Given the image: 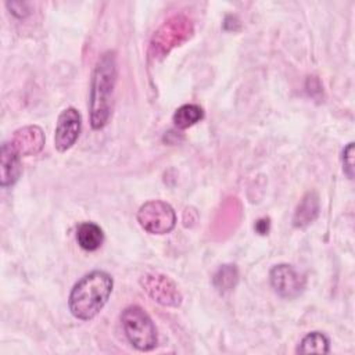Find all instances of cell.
Instances as JSON below:
<instances>
[{"label":"cell","instance_id":"cell-6","mask_svg":"<svg viewBox=\"0 0 355 355\" xmlns=\"http://www.w3.org/2000/svg\"><path fill=\"white\" fill-rule=\"evenodd\" d=\"M140 286L154 301L164 306H179L182 302V294L176 283L164 273L147 270L140 277Z\"/></svg>","mask_w":355,"mask_h":355},{"label":"cell","instance_id":"cell-17","mask_svg":"<svg viewBox=\"0 0 355 355\" xmlns=\"http://www.w3.org/2000/svg\"><path fill=\"white\" fill-rule=\"evenodd\" d=\"M7 7L11 10V12L18 17V18H25L29 14V8L26 3L22 1H14V3H7Z\"/></svg>","mask_w":355,"mask_h":355},{"label":"cell","instance_id":"cell-18","mask_svg":"<svg viewBox=\"0 0 355 355\" xmlns=\"http://www.w3.org/2000/svg\"><path fill=\"white\" fill-rule=\"evenodd\" d=\"M255 230L259 234H266L269 232V219L268 218H262L255 223Z\"/></svg>","mask_w":355,"mask_h":355},{"label":"cell","instance_id":"cell-5","mask_svg":"<svg viewBox=\"0 0 355 355\" xmlns=\"http://www.w3.org/2000/svg\"><path fill=\"white\" fill-rule=\"evenodd\" d=\"M137 220L146 232L153 234H165L175 227L176 214L168 202L151 200L139 208Z\"/></svg>","mask_w":355,"mask_h":355},{"label":"cell","instance_id":"cell-14","mask_svg":"<svg viewBox=\"0 0 355 355\" xmlns=\"http://www.w3.org/2000/svg\"><path fill=\"white\" fill-rule=\"evenodd\" d=\"M329 351L330 341L320 331H312L306 334L300 343V347L297 348V352L300 354H327Z\"/></svg>","mask_w":355,"mask_h":355},{"label":"cell","instance_id":"cell-2","mask_svg":"<svg viewBox=\"0 0 355 355\" xmlns=\"http://www.w3.org/2000/svg\"><path fill=\"white\" fill-rule=\"evenodd\" d=\"M112 277L104 270L85 275L69 294V311L80 320L93 319L108 301L112 291Z\"/></svg>","mask_w":355,"mask_h":355},{"label":"cell","instance_id":"cell-11","mask_svg":"<svg viewBox=\"0 0 355 355\" xmlns=\"http://www.w3.org/2000/svg\"><path fill=\"white\" fill-rule=\"evenodd\" d=\"M319 215V197L315 191H308L302 200L300 201L294 218L293 225L295 227H306L311 225Z\"/></svg>","mask_w":355,"mask_h":355},{"label":"cell","instance_id":"cell-13","mask_svg":"<svg viewBox=\"0 0 355 355\" xmlns=\"http://www.w3.org/2000/svg\"><path fill=\"white\" fill-rule=\"evenodd\" d=\"M204 116L202 108L197 104H184L179 107L173 114V123L179 129H187L200 122Z\"/></svg>","mask_w":355,"mask_h":355},{"label":"cell","instance_id":"cell-10","mask_svg":"<svg viewBox=\"0 0 355 355\" xmlns=\"http://www.w3.org/2000/svg\"><path fill=\"white\" fill-rule=\"evenodd\" d=\"M19 157L21 155L12 147L11 141L3 143L1 155H0V171H1L0 183L3 187L12 186L18 180L21 175Z\"/></svg>","mask_w":355,"mask_h":355},{"label":"cell","instance_id":"cell-9","mask_svg":"<svg viewBox=\"0 0 355 355\" xmlns=\"http://www.w3.org/2000/svg\"><path fill=\"white\" fill-rule=\"evenodd\" d=\"M11 144L22 157L35 155L40 153L44 146V133L39 126L28 125L14 132Z\"/></svg>","mask_w":355,"mask_h":355},{"label":"cell","instance_id":"cell-12","mask_svg":"<svg viewBox=\"0 0 355 355\" xmlns=\"http://www.w3.org/2000/svg\"><path fill=\"white\" fill-rule=\"evenodd\" d=\"M78 244L86 251H96L104 241V233L101 227L93 222H83L76 230Z\"/></svg>","mask_w":355,"mask_h":355},{"label":"cell","instance_id":"cell-16","mask_svg":"<svg viewBox=\"0 0 355 355\" xmlns=\"http://www.w3.org/2000/svg\"><path fill=\"white\" fill-rule=\"evenodd\" d=\"M343 169L349 179L354 176V143H348L343 150Z\"/></svg>","mask_w":355,"mask_h":355},{"label":"cell","instance_id":"cell-1","mask_svg":"<svg viewBox=\"0 0 355 355\" xmlns=\"http://www.w3.org/2000/svg\"><path fill=\"white\" fill-rule=\"evenodd\" d=\"M115 51H105L97 60L90 89V125L103 129L111 116L114 107V89L116 83Z\"/></svg>","mask_w":355,"mask_h":355},{"label":"cell","instance_id":"cell-4","mask_svg":"<svg viewBox=\"0 0 355 355\" xmlns=\"http://www.w3.org/2000/svg\"><path fill=\"white\" fill-rule=\"evenodd\" d=\"M122 327L129 343L139 351H150L157 345V330L147 315L139 305H130L121 315Z\"/></svg>","mask_w":355,"mask_h":355},{"label":"cell","instance_id":"cell-8","mask_svg":"<svg viewBox=\"0 0 355 355\" xmlns=\"http://www.w3.org/2000/svg\"><path fill=\"white\" fill-rule=\"evenodd\" d=\"M80 133V114L76 108L68 107L58 115L54 146L60 153L69 150L78 140Z\"/></svg>","mask_w":355,"mask_h":355},{"label":"cell","instance_id":"cell-7","mask_svg":"<svg viewBox=\"0 0 355 355\" xmlns=\"http://www.w3.org/2000/svg\"><path fill=\"white\" fill-rule=\"evenodd\" d=\"M269 279L275 291L283 298H295L301 294L305 286V280L300 272L287 263L273 266L269 273Z\"/></svg>","mask_w":355,"mask_h":355},{"label":"cell","instance_id":"cell-3","mask_svg":"<svg viewBox=\"0 0 355 355\" xmlns=\"http://www.w3.org/2000/svg\"><path fill=\"white\" fill-rule=\"evenodd\" d=\"M193 33L191 21L182 14L168 18L153 35L148 54L154 60L164 58L172 49L183 44Z\"/></svg>","mask_w":355,"mask_h":355},{"label":"cell","instance_id":"cell-15","mask_svg":"<svg viewBox=\"0 0 355 355\" xmlns=\"http://www.w3.org/2000/svg\"><path fill=\"white\" fill-rule=\"evenodd\" d=\"M214 286L220 291L226 293L236 287L239 282V272L236 265H223L214 275Z\"/></svg>","mask_w":355,"mask_h":355}]
</instances>
